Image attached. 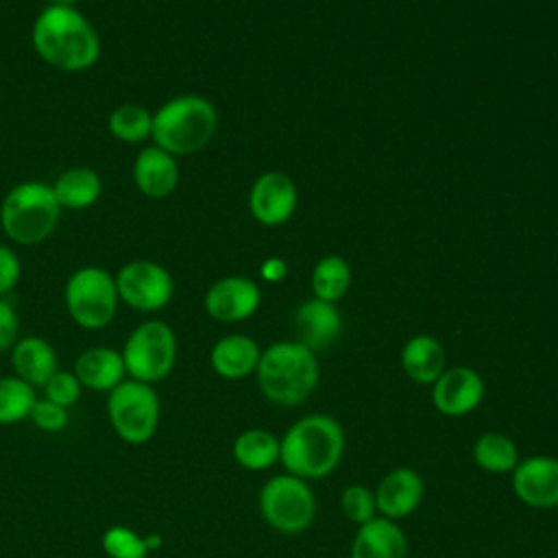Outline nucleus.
Listing matches in <instances>:
<instances>
[{"label":"nucleus","instance_id":"obj_1","mask_svg":"<svg viewBox=\"0 0 558 558\" xmlns=\"http://www.w3.org/2000/svg\"><path fill=\"white\" fill-rule=\"evenodd\" d=\"M279 464L301 480L329 477L344 458L347 436L342 423L325 412H310L296 418L281 436Z\"/></svg>","mask_w":558,"mask_h":558},{"label":"nucleus","instance_id":"obj_2","mask_svg":"<svg viewBox=\"0 0 558 558\" xmlns=\"http://www.w3.org/2000/svg\"><path fill=\"white\" fill-rule=\"evenodd\" d=\"M31 41L39 59L63 72H83L100 57L92 22L74 7L48 4L33 22Z\"/></svg>","mask_w":558,"mask_h":558},{"label":"nucleus","instance_id":"obj_3","mask_svg":"<svg viewBox=\"0 0 558 558\" xmlns=\"http://www.w3.org/2000/svg\"><path fill=\"white\" fill-rule=\"evenodd\" d=\"M255 377L266 401L279 408H296L316 390L320 366L316 353L305 344L281 340L262 349Z\"/></svg>","mask_w":558,"mask_h":558},{"label":"nucleus","instance_id":"obj_4","mask_svg":"<svg viewBox=\"0 0 558 558\" xmlns=\"http://www.w3.org/2000/svg\"><path fill=\"white\" fill-rule=\"evenodd\" d=\"M218 129L214 105L198 94L174 96L153 113L150 137L166 153L194 155L203 150Z\"/></svg>","mask_w":558,"mask_h":558},{"label":"nucleus","instance_id":"obj_5","mask_svg":"<svg viewBox=\"0 0 558 558\" xmlns=\"http://www.w3.org/2000/svg\"><path fill=\"white\" fill-rule=\"evenodd\" d=\"M61 218V205L52 185L44 181H22L13 185L0 203V227L4 235L22 246L48 240Z\"/></svg>","mask_w":558,"mask_h":558},{"label":"nucleus","instance_id":"obj_6","mask_svg":"<svg viewBox=\"0 0 558 558\" xmlns=\"http://www.w3.org/2000/svg\"><path fill=\"white\" fill-rule=\"evenodd\" d=\"M107 418L116 436L126 445H146L161 421V401L153 384L124 379L107 392Z\"/></svg>","mask_w":558,"mask_h":558},{"label":"nucleus","instance_id":"obj_7","mask_svg":"<svg viewBox=\"0 0 558 558\" xmlns=\"http://www.w3.org/2000/svg\"><path fill=\"white\" fill-rule=\"evenodd\" d=\"M262 519L281 534H301L316 519V495L307 480L290 473L268 477L257 495Z\"/></svg>","mask_w":558,"mask_h":558},{"label":"nucleus","instance_id":"obj_8","mask_svg":"<svg viewBox=\"0 0 558 558\" xmlns=\"http://www.w3.org/2000/svg\"><path fill=\"white\" fill-rule=\"evenodd\" d=\"M63 301L70 318L87 331L105 329L120 305L116 279L100 266L74 270L65 283Z\"/></svg>","mask_w":558,"mask_h":558},{"label":"nucleus","instance_id":"obj_9","mask_svg":"<svg viewBox=\"0 0 558 558\" xmlns=\"http://www.w3.org/2000/svg\"><path fill=\"white\" fill-rule=\"evenodd\" d=\"M122 360L129 379L144 384H157L166 379L177 364V336L163 320L150 318L140 323L122 347Z\"/></svg>","mask_w":558,"mask_h":558},{"label":"nucleus","instance_id":"obj_10","mask_svg":"<svg viewBox=\"0 0 558 558\" xmlns=\"http://www.w3.org/2000/svg\"><path fill=\"white\" fill-rule=\"evenodd\" d=\"M116 279L120 303L135 312H159L163 310L174 294L172 275L157 262L133 259L124 264Z\"/></svg>","mask_w":558,"mask_h":558},{"label":"nucleus","instance_id":"obj_11","mask_svg":"<svg viewBox=\"0 0 558 558\" xmlns=\"http://www.w3.org/2000/svg\"><path fill=\"white\" fill-rule=\"evenodd\" d=\"M514 497L534 510L558 508V458L536 453L519 460L510 473Z\"/></svg>","mask_w":558,"mask_h":558},{"label":"nucleus","instance_id":"obj_12","mask_svg":"<svg viewBox=\"0 0 558 558\" xmlns=\"http://www.w3.org/2000/svg\"><path fill=\"white\" fill-rule=\"evenodd\" d=\"M484 399V379L471 366H447L432 384L434 408L449 418H460L480 408Z\"/></svg>","mask_w":558,"mask_h":558},{"label":"nucleus","instance_id":"obj_13","mask_svg":"<svg viewBox=\"0 0 558 558\" xmlns=\"http://www.w3.org/2000/svg\"><path fill=\"white\" fill-rule=\"evenodd\" d=\"M425 497V480L412 466L390 469L375 486L377 514L401 521L418 510Z\"/></svg>","mask_w":558,"mask_h":558},{"label":"nucleus","instance_id":"obj_14","mask_svg":"<svg viewBox=\"0 0 558 558\" xmlns=\"http://www.w3.org/2000/svg\"><path fill=\"white\" fill-rule=\"evenodd\" d=\"M259 288L246 277H225L205 292V312L218 323H240L259 307Z\"/></svg>","mask_w":558,"mask_h":558},{"label":"nucleus","instance_id":"obj_15","mask_svg":"<svg viewBox=\"0 0 558 558\" xmlns=\"http://www.w3.org/2000/svg\"><path fill=\"white\" fill-rule=\"evenodd\" d=\"M248 207L257 222L266 227L283 225L296 207V187L283 172H264L251 187Z\"/></svg>","mask_w":558,"mask_h":558},{"label":"nucleus","instance_id":"obj_16","mask_svg":"<svg viewBox=\"0 0 558 558\" xmlns=\"http://www.w3.org/2000/svg\"><path fill=\"white\" fill-rule=\"evenodd\" d=\"M410 549L405 530L399 521L375 517L362 525H357L349 558H405Z\"/></svg>","mask_w":558,"mask_h":558},{"label":"nucleus","instance_id":"obj_17","mask_svg":"<svg viewBox=\"0 0 558 558\" xmlns=\"http://www.w3.org/2000/svg\"><path fill=\"white\" fill-rule=\"evenodd\" d=\"M296 340L310 351L318 353L329 349L342 333V316L338 307L329 301L310 299L299 305L294 314Z\"/></svg>","mask_w":558,"mask_h":558},{"label":"nucleus","instance_id":"obj_18","mask_svg":"<svg viewBox=\"0 0 558 558\" xmlns=\"http://www.w3.org/2000/svg\"><path fill=\"white\" fill-rule=\"evenodd\" d=\"M133 183L148 198L170 196L179 183V166L174 155L159 146L142 148L133 161Z\"/></svg>","mask_w":558,"mask_h":558},{"label":"nucleus","instance_id":"obj_19","mask_svg":"<svg viewBox=\"0 0 558 558\" xmlns=\"http://www.w3.org/2000/svg\"><path fill=\"white\" fill-rule=\"evenodd\" d=\"M72 373L83 388L94 392H111L126 379L122 353L113 347H89L74 360Z\"/></svg>","mask_w":558,"mask_h":558},{"label":"nucleus","instance_id":"obj_20","mask_svg":"<svg viewBox=\"0 0 558 558\" xmlns=\"http://www.w3.org/2000/svg\"><path fill=\"white\" fill-rule=\"evenodd\" d=\"M11 368L28 386L41 388L59 371V357L46 338L24 336L11 347Z\"/></svg>","mask_w":558,"mask_h":558},{"label":"nucleus","instance_id":"obj_21","mask_svg":"<svg viewBox=\"0 0 558 558\" xmlns=\"http://www.w3.org/2000/svg\"><path fill=\"white\" fill-rule=\"evenodd\" d=\"M262 349L259 344L244 333H229L214 342L209 351L211 371L222 379H244L255 373Z\"/></svg>","mask_w":558,"mask_h":558},{"label":"nucleus","instance_id":"obj_22","mask_svg":"<svg viewBox=\"0 0 558 558\" xmlns=\"http://www.w3.org/2000/svg\"><path fill=\"white\" fill-rule=\"evenodd\" d=\"M401 368L418 386H432L447 368L442 344L427 333L412 336L401 349Z\"/></svg>","mask_w":558,"mask_h":558},{"label":"nucleus","instance_id":"obj_23","mask_svg":"<svg viewBox=\"0 0 558 558\" xmlns=\"http://www.w3.org/2000/svg\"><path fill=\"white\" fill-rule=\"evenodd\" d=\"M233 460L246 471H266L279 464L281 442L279 436L264 427L242 429L231 445Z\"/></svg>","mask_w":558,"mask_h":558},{"label":"nucleus","instance_id":"obj_24","mask_svg":"<svg viewBox=\"0 0 558 558\" xmlns=\"http://www.w3.org/2000/svg\"><path fill=\"white\" fill-rule=\"evenodd\" d=\"M52 192L61 209H87L100 198L102 179L87 166H72L54 179Z\"/></svg>","mask_w":558,"mask_h":558},{"label":"nucleus","instance_id":"obj_25","mask_svg":"<svg viewBox=\"0 0 558 558\" xmlns=\"http://www.w3.org/2000/svg\"><path fill=\"white\" fill-rule=\"evenodd\" d=\"M471 456L475 466L490 475H510L521 460L517 442L508 434L495 429H488L473 440Z\"/></svg>","mask_w":558,"mask_h":558},{"label":"nucleus","instance_id":"obj_26","mask_svg":"<svg viewBox=\"0 0 558 558\" xmlns=\"http://www.w3.org/2000/svg\"><path fill=\"white\" fill-rule=\"evenodd\" d=\"M35 401L37 395L33 386L22 381L13 373L0 377V425H15L28 421Z\"/></svg>","mask_w":558,"mask_h":558},{"label":"nucleus","instance_id":"obj_27","mask_svg":"<svg viewBox=\"0 0 558 558\" xmlns=\"http://www.w3.org/2000/svg\"><path fill=\"white\" fill-rule=\"evenodd\" d=\"M351 286V268L338 255L323 257L312 272V290L320 301L336 303Z\"/></svg>","mask_w":558,"mask_h":558},{"label":"nucleus","instance_id":"obj_28","mask_svg":"<svg viewBox=\"0 0 558 558\" xmlns=\"http://www.w3.org/2000/svg\"><path fill=\"white\" fill-rule=\"evenodd\" d=\"M109 133L126 144H137L150 137L153 113L142 105H120L109 113Z\"/></svg>","mask_w":558,"mask_h":558},{"label":"nucleus","instance_id":"obj_29","mask_svg":"<svg viewBox=\"0 0 558 558\" xmlns=\"http://www.w3.org/2000/svg\"><path fill=\"white\" fill-rule=\"evenodd\" d=\"M100 545L109 558H148L150 554L144 534L118 523L102 532Z\"/></svg>","mask_w":558,"mask_h":558},{"label":"nucleus","instance_id":"obj_30","mask_svg":"<svg viewBox=\"0 0 558 558\" xmlns=\"http://www.w3.org/2000/svg\"><path fill=\"white\" fill-rule=\"evenodd\" d=\"M340 510L347 521L362 525L377 517L375 490L366 484H347L340 493Z\"/></svg>","mask_w":558,"mask_h":558},{"label":"nucleus","instance_id":"obj_31","mask_svg":"<svg viewBox=\"0 0 558 558\" xmlns=\"http://www.w3.org/2000/svg\"><path fill=\"white\" fill-rule=\"evenodd\" d=\"M44 399L70 410L72 405H76V401L81 399V392H83V386L81 381L76 379V375L72 371H57L44 386Z\"/></svg>","mask_w":558,"mask_h":558},{"label":"nucleus","instance_id":"obj_32","mask_svg":"<svg viewBox=\"0 0 558 558\" xmlns=\"http://www.w3.org/2000/svg\"><path fill=\"white\" fill-rule=\"evenodd\" d=\"M28 421L41 429V432H48V434H57V432H63L70 423V416H68V410L44 399V397H37L31 414H28Z\"/></svg>","mask_w":558,"mask_h":558},{"label":"nucleus","instance_id":"obj_33","mask_svg":"<svg viewBox=\"0 0 558 558\" xmlns=\"http://www.w3.org/2000/svg\"><path fill=\"white\" fill-rule=\"evenodd\" d=\"M22 262L11 246L0 244V296H7L20 281Z\"/></svg>","mask_w":558,"mask_h":558},{"label":"nucleus","instance_id":"obj_34","mask_svg":"<svg viewBox=\"0 0 558 558\" xmlns=\"http://www.w3.org/2000/svg\"><path fill=\"white\" fill-rule=\"evenodd\" d=\"M20 333V316L15 307L0 296V353L11 351V347L17 342Z\"/></svg>","mask_w":558,"mask_h":558},{"label":"nucleus","instance_id":"obj_35","mask_svg":"<svg viewBox=\"0 0 558 558\" xmlns=\"http://www.w3.org/2000/svg\"><path fill=\"white\" fill-rule=\"evenodd\" d=\"M286 272H288V266L279 257H270L262 264V277L266 281H281L286 277Z\"/></svg>","mask_w":558,"mask_h":558},{"label":"nucleus","instance_id":"obj_36","mask_svg":"<svg viewBox=\"0 0 558 558\" xmlns=\"http://www.w3.org/2000/svg\"><path fill=\"white\" fill-rule=\"evenodd\" d=\"M78 0H52V4H65V7H74Z\"/></svg>","mask_w":558,"mask_h":558}]
</instances>
